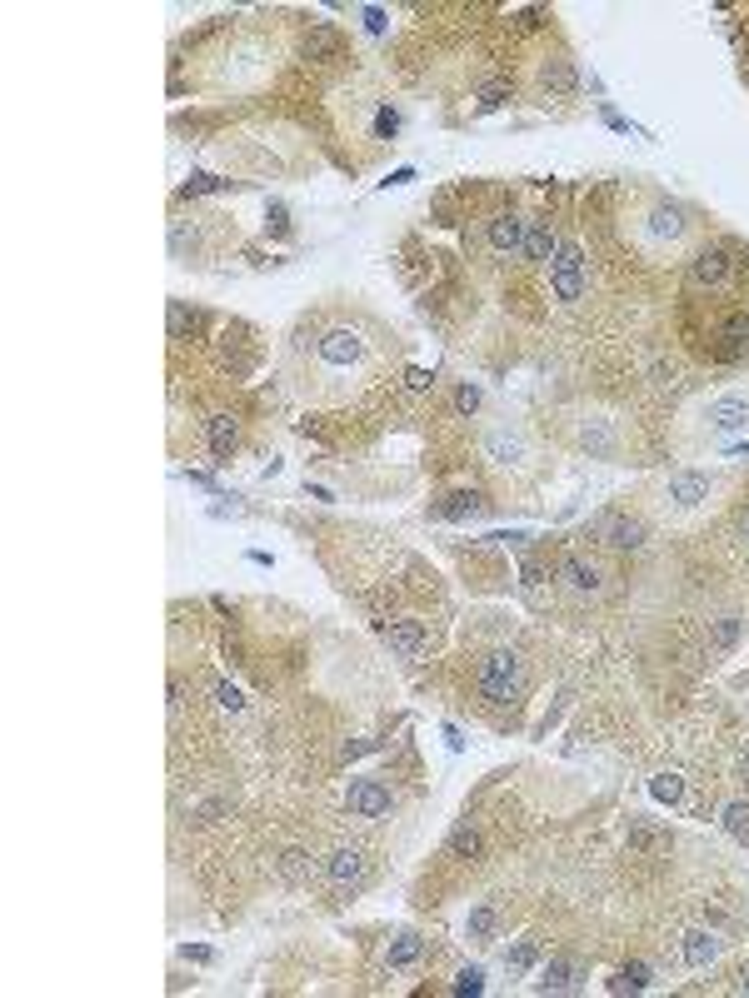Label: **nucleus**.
I'll list each match as a JSON object with an SVG mask.
<instances>
[{
	"mask_svg": "<svg viewBox=\"0 0 749 998\" xmlns=\"http://www.w3.org/2000/svg\"><path fill=\"white\" fill-rule=\"evenodd\" d=\"M550 285H555V300L574 304L584 295V250L574 240H559L555 260H550Z\"/></svg>",
	"mask_w": 749,
	"mask_h": 998,
	"instance_id": "obj_2",
	"label": "nucleus"
},
{
	"mask_svg": "<svg viewBox=\"0 0 749 998\" xmlns=\"http://www.w3.org/2000/svg\"><path fill=\"white\" fill-rule=\"evenodd\" d=\"M325 879H330L335 888H350L365 879V859H360V848H335L330 859H325Z\"/></svg>",
	"mask_w": 749,
	"mask_h": 998,
	"instance_id": "obj_7",
	"label": "nucleus"
},
{
	"mask_svg": "<svg viewBox=\"0 0 749 998\" xmlns=\"http://www.w3.org/2000/svg\"><path fill=\"white\" fill-rule=\"evenodd\" d=\"M495 105H505V85H490V90H484L480 110H495Z\"/></svg>",
	"mask_w": 749,
	"mask_h": 998,
	"instance_id": "obj_37",
	"label": "nucleus"
},
{
	"mask_svg": "<svg viewBox=\"0 0 749 998\" xmlns=\"http://www.w3.org/2000/svg\"><path fill=\"white\" fill-rule=\"evenodd\" d=\"M490 929H495V909H475L470 913V938H484Z\"/></svg>",
	"mask_w": 749,
	"mask_h": 998,
	"instance_id": "obj_30",
	"label": "nucleus"
},
{
	"mask_svg": "<svg viewBox=\"0 0 749 998\" xmlns=\"http://www.w3.org/2000/svg\"><path fill=\"white\" fill-rule=\"evenodd\" d=\"M280 873H285V879H305V873H310V854H305V848H285V854H280Z\"/></svg>",
	"mask_w": 749,
	"mask_h": 998,
	"instance_id": "obj_24",
	"label": "nucleus"
},
{
	"mask_svg": "<svg viewBox=\"0 0 749 998\" xmlns=\"http://www.w3.org/2000/svg\"><path fill=\"white\" fill-rule=\"evenodd\" d=\"M525 230H530V225H525L515 210H505V215L490 220V245H495L500 255H520L525 250Z\"/></svg>",
	"mask_w": 749,
	"mask_h": 998,
	"instance_id": "obj_6",
	"label": "nucleus"
},
{
	"mask_svg": "<svg viewBox=\"0 0 749 998\" xmlns=\"http://www.w3.org/2000/svg\"><path fill=\"white\" fill-rule=\"evenodd\" d=\"M735 639H739V620H735V614H724V620L714 624V634H710V649H729Z\"/></svg>",
	"mask_w": 749,
	"mask_h": 998,
	"instance_id": "obj_26",
	"label": "nucleus"
},
{
	"mask_svg": "<svg viewBox=\"0 0 749 998\" xmlns=\"http://www.w3.org/2000/svg\"><path fill=\"white\" fill-rule=\"evenodd\" d=\"M599 530L610 534V544H615V549H620V555H639V549H645V524H639V519L610 515V519H605V524H599Z\"/></svg>",
	"mask_w": 749,
	"mask_h": 998,
	"instance_id": "obj_8",
	"label": "nucleus"
},
{
	"mask_svg": "<svg viewBox=\"0 0 749 998\" xmlns=\"http://www.w3.org/2000/svg\"><path fill=\"white\" fill-rule=\"evenodd\" d=\"M559 574H565V584H570V589H580V594H599V589H605V584H599V569L590 564V559H580V555H565Z\"/></svg>",
	"mask_w": 749,
	"mask_h": 998,
	"instance_id": "obj_11",
	"label": "nucleus"
},
{
	"mask_svg": "<svg viewBox=\"0 0 749 998\" xmlns=\"http://www.w3.org/2000/svg\"><path fill=\"white\" fill-rule=\"evenodd\" d=\"M480 988H484L480 969H460L455 973V994H480Z\"/></svg>",
	"mask_w": 749,
	"mask_h": 998,
	"instance_id": "obj_29",
	"label": "nucleus"
},
{
	"mask_svg": "<svg viewBox=\"0 0 749 998\" xmlns=\"http://www.w3.org/2000/svg\"><path fill=\"white\" fill-rule=\"evenodd\" d=\"M655 794H660V799H680V779H674V774L655 779Z\"/></svg>",
	"mask_w": 749,
	"mask_h": 998,
	"instance_id": "obj_35",
	"label": "nucleus"
},
{
	"mask_svg": "<svg viewBox=\"0 0 749 998\" xmlns=\"http://www.w3.org/2000/svg\"><path fill=\"white\" fill-rule=\"evenodd\" d=\"M395 126H400V115H395V110H380V115H375V135H380V140H390Z\"/></svg>",
	"mask_w": 749,
	"mask_h": 998,
	"instance_id": "obj_32",
	"label": "nucleus"
},
{
	"mask_svg": "<svg viewBox=\"0 0 749 998\" xmlns=\"http://www.w3.org/2000/svg\"><path fill=\"white\" fill-rule=\"evenodd\" d=\"M425 959V938L419 934H400V938H390V948H385V969H410V963H419Z\"/></svg>",
	"mask_w": 749,
	"mask_h": 998,
	"instance_id": "obj_12",
	"label": "nucleus"
},
{
	"mask_svg": "<svg viewBox=\"0 0 749 998\" xmlns=\"http://www.w3.org/2000/svg\"><path fill=\"white\" fill-rule=\"evenodd\" d=\"M315 354L325 360V365H335V369H345V365H360V354H365V345L350 335V329H330L325 340L315 345Z\"/></svg>",
	"mask_w": 749,
	"mask_h": 998,
	"instance_id": "obj_4",
	"label": "nucleus"
},
{
	"mask_svg": "<svg viewBox=\"0 0 749 998\" xmlns=\"http://www.w3.org/2000/svg\"><path fill=\"white\" fill-rule=\"evenodd\" d=\"M484 455L495 459V465H520L525 450H520V440H515V434L500 430V434H490V440H484Z\"/></svg>",
	"mask_w": 749,
	"mask_h": 998,
	"instance_id": "obj_18",
	"label": "nucleus"
},
{
	"mask_svg": "<svg viewBox=\"0 0 749 998\" xmlns=\"http://www.w3.org/2000/svg\"><path fill=\"white\" fill-rule=\"evenodd\" d=\"M580 978H584V969L574 959H555L545 969V978H540V988H545V994H565V988H574Z\"/></svg>",
	"mask_w": 749,
	"mask_h": 998,
	"instance_id": "obj_15",
	"label": "nucleus"
},
{
	"mask_svg": "<svg viewBox=\"0 0 749 998\" xmlns=\"http://www.w3.org/2000/svg\"><path fill=\"white\" fill-rule=\"evenodd\" d=\"M520 689H525V659L515 649H495L480 669V694L490 704H515Z\"/></svg>",
	"mask_w": 749,
	"mask_h": 998,
	"instance_id": "obj_1",
	"label": "nucleus"
},
{
	"mask_svg": "<svg viewBox=\"0 0 749 998\" xmlns=\"http://www.w3.org/2000/svg\"><path fill=\"white\" fill-rule=\"evenodd\" d=\"M180 704H185V684L170 679V709H180Z\"/></svg>",
	"mask_w": 749,
	"mask_h": 998,
	"instance_id": "obj_40",
	"label": "nucleus"
},
{
	"mask_svg": "<svg viewBox=\"0 0 749 998\" xmlns=\"http://www.w3.org/2000/svg\"><path fill=\"white\" fill-rule=\"evenodd\" d=\"M745 774H749V754H745Z\"/></svg>",
	"mask_w": 749,
	"mask_h": 998,
	"instance_id": "obj_43",
	"label": "nucleus"
},
{
	"mask_svg": "<svg viewBox=\"0 0 749 998\" xmlns=\"http://www.w3.org/2000/svg\"><path fill=\"white\" fill-rule=\"evenodd\" d=\"M704 415H710V425H720V430H739V425H749V400L729 394V400H714Z\"/></svg>",
	"mask_w": 749,
	"mask_h": 998,
	"instance_id": "obj_14",
	"label": "nucleus"
},
{
	"mask_svg": "<svg viewBox=\"0 0 749 998\" xmlns=\"http://www.w3.org/2000/svg\"><path fill=\"white\" fill-rule=\"evenodd\" d=\"M739 988H745V994H749V969H745V978H739Z\"/></svg>",
	"mask_w": 749,
	"mask_h": 998,
	"instance_id": "obj_42",
	"label": "nucleus"
},
{
	"mask_svg": "<svg viewBox=\"0 0 749 998\" xmlns=\"http://www.w3.org/2000/svg\"><path fill=\"white\" fill-rule=\"evenodd\" d=\"M555 230L545 225V220H530V230H525V260H534V265H550L555 260Z\"/></svg>",
	"mask_w": 749,
	"mask_h": 998,
	"instance_id": "obj_10",
	"label": "nucleus"
},
{
	"mask_svg": "<svg viewBox=\"0 0 749 998\" xmlns=\"http://www.w3.org/2000/svg\"><path fill=\"white\" fill-rule=\"evenodd\" d=\"M216 704L220 709H240V694H235L230 684H216Z\"/></svg>",
	"mask_w": 749,
	"mask_h": 998,
	"instance_id": "obj_36",
	"label": "nucleus"
},
{
	"mask_svg": "<svg viewBox=\"0 0 749 998\" xmlns=\"http://www.w3.org/2000/svg\"><path fill=\"white\" fill-rule=\"evenodd\" d=\"M345 809L355 819H380V814H390V789L380 779H355L345 789Z\"/></svg>",
	"mask_w": 749,
	"mask_h": 998,
	"instance_id": "obj_3",
	"label": "nucleus"
},
{
	"mask_svg": "<svg viewBox=\"0 0 749 998\" xmlns=\"http://www.w3.org/2000/svg\"><path fill=\"white\" fill-rule=\"evenodd\" d=\"M745 350H749V315H735L729 325H724V354L739 360Z\"/></svg>",
	"mask_w": 749,
	"mask_h": 998,
	"instance_id": "obj_20",
	"label": "nucleus"
},
{
	"mask_svg": "<svg viewBox=\"0 0 749 998\" xmlns=\"http://www.w3.org/2000/svg\"><path fill=\"white\" fill-rule=\"evenodd\" d=\"M225 180H216V175H191V185H185V195H205V190H220Z\"/></svg>",
	"mask_w": 749,
	"mask_h": 998,
	"instance_id": "obj_33",
	"label": "nucleus"
},
{
	"mask_svg": "<svg viewBox=\"0 0 749 998\" xmlns=\"http://www.w3.org/2000/svg\"><path fill=\"white\" fill-rule=\"evenodd\" d=\"M649 984V963H630V969L615 978V988H645Z\"/></svg>",
	"mask_w": 749,
	"mask_h": 998,
	"instance_id": "obj_27",
	"label": "nucleus"
},
{
	"mask_svg": "<svg viewBox=\"0 0 749 998\" xmlns=\"http://www.w3.org/2000/svg\"><path fill=\"white\" fill-rule=\"evenodd\" d=\"M305 55H310V61H330V55H340V36H335L330 26H315L305 36Z\"/></svg>",
	"mask_w": 749,
	"mask_h": 998,
	"instance_id": "obj_17",
	"label": "nucleus"
},
{
	"mask_svg": "<svg viewBox=\"0 0 749 998\" xmlns=\"http://www.w3.org/2000/svg\"><path fill=\"white\" fill-rule=\"evenodd\" d=\"M191 320L195 315H185V304H180V300L170 304V335H185V325H191Z\"/></svg>",
	"mask_w": 749,
	"mask_h": 998,
	"instance_id": "obj_34",
	"label": "nucleus"
},
{
	"mask_svg": "<svg viewBox=\"0 0 749 998\" xmlns=\"http://www.w3.org/2000/svg\"><path fill=\"white\" fill-rule=\"evenodd\" d=\"M530 963H534V944H520V948H509V953H505V969L509 973H525Z\"/></svg>",
	"mask_w": 749,
	"mask_h": 998,
	"instance_id": "obj_28",
	"label": "nucleus"
},
{
	"mask_svg": "<svg viewBox=\"0 0 749 998\" xmlns=\"http://www.w3.org/2000/svg\"><path fill=\"white\" fill-rule=\"evenodd\" d=\"M704 494H710V480H704V475H674V480H670V499H674V505H685V509L699 505Z\"/></svg>",
	"mask_w": 749,
	"mask_h": 998,
	"instance_id": "obj_16",
	"label": "nucleus"
},
{
	"mask_svg": "<svg viewBox=\"0 0 749 998\" xmlns=\"http://www.w3.org/2000/svg\"><path fill=\"white\" fill-rule=\"evenodd\" d=\"M729 270H735L729 250L710 245V250H699V255H695V265H689V280H695V285H724V280H729Z\"/></svg>",
	"mask_w": 749,
	"mask_h": 998,
	"instance_id": "obj_5",
	"label": "nucleus"
},
{
	"mask_svg": "<svg viewBox=\"0 0 749 998\" xmlns=\"http://www.w3.org/2000/svg\"><path fill=\"white\" fill-rule=\"evenodd\" d=\"M540 80H545V90H555V95L574 90V70H570V61H550L545 70H540Z\"/></svg>",
	"mask_w": 749,
	"mask_h": 998,
	"instance_id": "obj_21",
	"label": "nucleus"
},
{
	"mask_svg": "<svg viewBox=\"0 0 749 998\" xmlns=\"http://www.w3.org/2000/svg\"><path fill=\"white\" fill-rule=\"evenodd\" d=\"M480 509H484L480 494H450V505H440V515L460 519V515H480Z\"/></svg>",
	"mask_w": 749,
	"mask_h": 998,
	"instance_id": "obj_25",
	"label": "nucleus"
},
{
	"mask_svg": "<svg viewBox=\"0 0 749 998\" xmlns=\"http://www.w3.org/2000/svg\"><path fill=\"white\" fill-rule=\"evenodd\" d=\"M739 534H745V544H749V515H745V524H739Z\"/></svg>",
	"mask_w": 749,
	"mask_h": 998,
	"instance_id": "obj_41",
	"label": "nucleus"
},
{
	"mask_svg": "<svg viewBox=\"0 0 749 998\" xmlns=\"http://www.w3.org/2000/svg\"><path fill=\"white\" fill-rule=\"evenodd\" d=\"M724 829L739 839V844H749V804L745 799H735V804H724Z\"/></svg>",
	"mask_w": 749,
	"mask_h": 998,
	"instance_id": "obj_22",
	"label": "nucleus"
},
{
	"mask_svg": "<svg viewBox=\"0 0 749 998\" xmlns=\"http://www.w3.org/2000/svg\"><path fill=\"white\" fill-rule=\"evenodd\" d=\"M630 844H635V848H655V844H660V839L649 834V829H635V834H630Z\"/></svg>",
	"mask_w": 749,
	"mask_h": 998,
	"instance_id": "obj_39",
	"label": "nucleus"
},
{
	"mask_svg": "<svg viewBox=\"0 0 749 998\" xmlns=\"http://www.w3.org/2000/svg\"><path fill=\"white\" fill-rule=\"evenodd\" d=\"M720 959V934H710V929H689L685 934V963H695V969H704V963Z\"/></svg>",
	"mask_w": 749,
	"mask_h": 998,
	"instance_id": "obj_13",
	"label": "nucleus"
},
{
	"mask_svg": "<svg viewBox=\"0 0 749 998\" xmlns=\"http://www.w3.org/2000/svg\"><path fill=\"white\" fill-rule=\"evenodd\" d=\"M205 430H210V450H216V459H225V455H230V444H235V419H230V415H216L210 425H205Z\"/></svg>",
	"mask_w": 749,
	"mask_h": 998,
	"instance_id": "obj_19",
	"label": "nucleus"
},
{
	"mask_svg": "<svg viewBox=\"0 0 749 998\" xmlns=\"http://www.w3.org/2000/svg\"><path fill=\"white\" fill-rule=\"evenodd\" d=\"M455 410H460V415L480 410V390H475V385H460V390H455Z\"/></svg>",
	"mask_w": 749,
	"mask_h": 998,
	"instance_id": "obj_31",
	"label": "nucleus"
},
{
	"mask_svg": "<svg viewBox=\"0 0 749 998\" xmlns=\"http://www.w3.org/2000/svg\"><path fill=\"white\" fill-rule=\"evenodd\" d=\"M450 854H455V859H475V854H480V829L460 824L455 834H450Z\"/></svg>",
	"mask_w": 749,
	"mask_h": 998,
	"instance_id": "obj_23",
	"label": "nucleus"
},
{
	"mask_svg": "<svg viewBox=\"0 0 749 998\" xmlns=\"http://www.w3.org/2000/svg\"><path fill=\"white\" fill-rule=\"evenodd\" d=\"M430 385H435L430 369H410V390H430Z\"/></svg>",
	"mask_w": 749,
	"mask_h": 998,
	"instance_id": "obj_38",
	"label": "nucleus"
},
{
	"mask_svg": "<svg viewBox=\"0 0 749 998\" xmlns=\"http://www.w3.org/2000/svg\"><path fill=\"white\" fill-rule=\"evenodd\" d=\"M385 645H390L395 654H405V659H419V649H425V629H419L415 620H395L390 629H385Z\"/></svg>",
	"mask_w": 749,
	"mask_h": 998,
	"instance_id": "obj_9",
	"label": "nucleus"
}]
</instances>
